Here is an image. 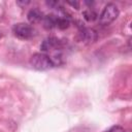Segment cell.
Masks as SVG:
<instances>
[{"mask_svg":"<svg viewBox=\"0 0 132 132\" xmlns=\"http://www.w3.org/2000/svg\"><path fill=\"white\" fill-rule=\"evenodd\" d=\"M29 3H30V1H18V2H16V4L23 5V6H26V5H28Z\"/></svg>","mask_w":132,"mask_h":132,"instance_id":"12","label":"cell"},{"mask_svg":"<svg viewBox=\"0 0 132 132\" xmlns=\"http://www.w3.org/2000/svg\"><path fill=\"white\" fill-rule=\"evenodd\" d=\"M119 13H120V11L116 4H113V3L106 4L105 7L103 8L101 14L99 15L100 25H103V26L109 25L119 16Z\"/></svg>","mask_w":132,"mask_h":132,"instance_id":"1","label":"cell"},{"mask_svg":"<svg viewBox=\"0 0 132 132\" xmlns=\"http://www.w3.org/2000/svg\"><path fill=\"white\" fill-rule=\"evenodd\" d=\"M14 35L20 39H30L35 35V30L33 27L26 23L15 24L12 28Z\"/></svg>","mask_w":132,"mask_h":132,"instance_id":"3","label":"cell"},{"mask_svg":"<svg viewBox=\"0 0 132 132\" xmlns=\"http://www.w3.org/2000/svg\"><path fill=\"white\" fill-rule=\"evenodd\" d=\"M30 65L36 70H46L54 67L51 58L40 53H36L30 58Z\"/></svg>","mask_w":132,"mask_h":132,"instance_id":"2","label":"cell"},{"mask_svg":"<svg viewBox=\"0 0 132 132\" xmlns=\"http://www.w3.org/2000/svg\"><path fill=\"white\" fill-rule=\"evenodd\" d=\"M106 132H125V130H124L123 127L117 125V126H112L111 128H109Z\"/></svg>","mask_w":132,"mask_h":132,"instance_id":"10","label":"cell"},{"mask_svg":"<svg viewBox=\"0 0 132 132\" xmlns=\"http://www.w3.org/2000/svg\"><path fill=\"white\" fill-rule=\"evenodd\" d=\"M56 21H57V15H55V14H47L42 20L43 26L46 29L56 28Z\"/></svg>","mask_w":132,"mask_h":132,"instance_id":"8","label":"cell"},{"mask_svg":"<svg viewBox=\"0 0 132 132\" xmlns=\"http://www.w3.org/2000/svg\"><path fill=\"white\" fill-rule=\"evenodd\" d=\"M82 15H84V19L88 22H94L97 18H98V14L95 10H93L92 8H89L87 10H85L82 12Z\"/></svg>","mask_w":132,"mask_h":132,"instance_id":"9","label":"cell"},{"mask_svg":"<svg viewBox=\"0 0 132 132\" xmlns=\"http://www.w3.org/2000/svg\"><path fill=\"white\" fill-rule=\"evenodd\" d=\"M61 46V41L56 38V37H47L45 38L41 45H40V50L42 52H50V51H54V50H58Z\"/></svg>","mask_w":132,"mask_h":132,"instance_id":"4","label":"cell"},{"mask_svg":"<svg viewBox=\"0 0 132 132\" xmlns=\"http://www.w3.org/2000/svg\"><path fill=\"white\" fill-rule=\"evenodd\" d=\"M80 37L81 40L87 41V42H94L97 39V34L96 31L90 28H81L80 29Z\"/></svg>","mask_w":132,"mask_h":132,"instance_id":"5","label":"cell"},{"mask_svg":"<svg viewBox=\"0 0 132 132\" xmlns=\"http://www.w3.org/2000/svg\"><path fill=\"white\" fill-rule=\"evenodd\" d=\"M43 13L37 9V8H33L28 12V20L31 24H35L38 22H41L43 20Z\"/></svg>","mask_w":132,"mask_h":132,"instance_id":"6","label":"cell"},{"mask_svg":"<svg viewBox=\"0 0 132 132\" xmlns=\"http://www.w3.org/2000/svg\"><path fill=\"white\" fill-rule=\"evenodd\" d=\"M67 3H68L69 5L75 7V9H78V7H79V3H78V2H67Z\"/></svg>","mask_w":132,"mask_h":132,"instance_id":"11","label":"cell"},{"mask_svg":"<svg viewBox=\"0 0 132 132\" xmlns=\"http://www.w3.org/2000/svg\"><path fill=\"white\" fill-rule=\"evenodd\" d=\"M70 25V20L68 16H66V14L64 13L63 15H57V21H56V28L64 30L66 28H68Z\"/></svg>","mask_w":132,"mask_h":132,"instance_id":"7","label":"cell"}]
</instances>
